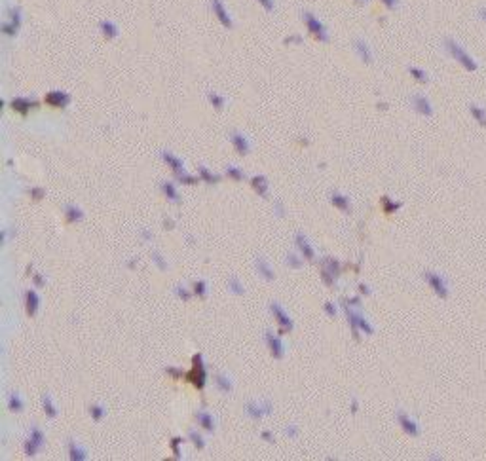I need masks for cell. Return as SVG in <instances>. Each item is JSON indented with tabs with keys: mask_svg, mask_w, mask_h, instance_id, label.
Segmentation results:
<instances>
[{
	"mask_svg": "<svg viewBox=\"0 0 486 461\" xmlns=\"http://www.w3.org/2000/svg\"><path fill=\"white\" fill-rule=\"evenodd\" d=\"M69 454H70V460L72 461H84L87 460V452L76 442V440H70L69 442Z\"/></svg>",
	"mask_w": 486,
	"mask_h": 461,
	"instance_id": "cell-21",
	"label": "cell"
},
{
	"mask_svg": "<svg viewBox=\"0 0 486 461\" xmlns=\"http://www.w3.org/2000/svg\"><path fill=\"white\" fill-rule=\"evenodd\" d=\"M162 190H163V194H165V196L171 199V201L179 203V192H177V188H175L173 183H169V181L162 183Z\"/></svg>",
	"mask_w": 486,
	"mask_h": 461,
	"instance_id": "cell-30",
	"label": "cell"
},
{
	"mask_svg": "<svg viewBox=\"0 0 486 461\" xmlns=\"http://www.w3.org/2000/svg\"><path fill=\"white\" fill-rule=\"evenodd\" d=\"M19 25H21V11H19V8H11V11H10V21L8 23H4V32L8 34V36H13L15 32H17V29H19Z\"/></svg>",
	"mask_w": 486,
	"mask_h": 461,
	"instance_id": "cell-10",
	"label": "cell"
},
{
	"mask_svg": "<svg viewBox=\"0 0 486 461\" xmlns=\"http://www.w3.org/2000/svg\"><path fill=\"white\" fill-rule=\"evenodd\" d=\"M296 245H298V249H300L302 257H306L308 260H313V258H315V251H313V247L310 245V241H308V237L306 236L296 234Z\"/></svg>",
	"mask_w": 486,
	"mask_h": 461,
	"instance_id": "cell-16",
	"label": "cell"
},
{
	"mask_svg": "<svg viewBox=\"0 0 486 461\" xmlns=\"http://www.w3.org/2000/svg\"><path fill=\"white\" fill-rule=\"evenodd\" d=\"M331 201H333V203H335L338 209H342V211L349 209V199H347L344 194L335 192V194H333V198H331Z\"/></svg>",
	"mask_w": 486,
	"mask_h": 461,
	"instance_id": "cell-32",
	"label": "cell"
},
{
	"mask_svg": "<svg viewBox=\"0 0 486 461\" xmlns=\"http://www.w3.org/2000/svg\"><path fill=\"white\" fill-rule=\"evenodd\" d=\"M423 277H425V281L429 283V287L435 290V294L439 298H446L448 296V283L444 281V277H441L439 273H433V271H425Z\"/></svg>",
	"mask_w": 486,
	"mask_h": 461,
	"instance_id": "cell-4",
	"label": "cell"
},
{
	"mask_svg": "<svg viewBox=\"0 0 486 461\" xmlns=\"http://www.w3.org/2000/svg\"><path fill=\"white\" fill-rule=\"evenodd\" d=\"M479 17L486 23V8H479Z\"/></svg>",
	"mask_w": 486,
	"mask_h": 461,
	"instance_id": "cell-50",
	"label": "cell"
},
{
	"mask_svg": "<svg viewBox=\"0 0 486 461\" xmlns=\"http://www.w3.org/2000/svg\"><path fill=\"white\" fill-rule=\"evenodd\" d=\"M142 237H144V239H150L152 234H150V232H148V230H144V232H142Z\"/></svg>",
	"mask_w": 486,
	"mask_h": 461,
	"instance_id": "cell-54",
	"label": "cell"
},
{
	"mask_svg": "<svg viewBox=\"0 0 486 461\" xmlns=\"http://www.w3.org/2000/svg\"><path fill=\"white\" fill-rule=\"evenodd\" d=\"M262 437H264L266 440H272V433H270V431H264V433H262Z\"/></svg>",
	"mask_w": 486,
	"mask_h": 461,
	"instance_id": "cell-53",
	"label": "cell"
},
{
	"mask_svg": "<svg viewBox=\"0 0 486 461\" xmlns=\"http://www.w3.org/2000/svg\"><path fill=\"white\" fill-rule=\"evenodd\" d=\"M33 107H34V101L27 99V97H15V99L11 101V108H13L15 112H19V114H27Z\"/></svg>",
	"mask_w": 486,
	"mask_h": 461,
	"instance_id": "cell-17",
	"label": "cell"
},
{
	"mask_svg": "<svg viewBox=\"0 0 486 461\" xmlns=\"http://www.w3.org/2000/svg\"><path fill=\"white\" fill-rule=\"evenodd\" d=\"M198 173H200V177H202V181H206V183H218V177H216L215 173H211L207 169L206 165H200L198 167Z\"/></svg>",
	"mask_w": 486,
	"mask_h": 461,
	"instance_id": "cell-33",
	"label": "cell"
},
{
	"mask_svg": "<svg viewBox=\"0 0 486 461\" xmlns=\"http://www.w3.org/2000/svg\"><path fill=\"white\" fill-rule=\"evenodd\" d=\"M382 2H384V6H386V8H389V10H391V8H395V6H397V2H399V0H382Z\"/></svg>",
	"mask_w": 486,
	"mask_h": 461,
	"instance_id": "cell-49",
	"label": "cell"
},
{
	"mask_svg": "<svg viewBox=\"0 0 486 461\" xmlns=\"http://www.w3.org/2000/svg\"><path fill=\"white\" fill-rule=\"evenodd\" d=\"M253 186H255V190H257L260 196H266V194H268V188H270V184H268V181H266L264 177H255V179H253Z\"/></svg>",
	"mask_w": 486,
	"mask_h": 461,
	"instance_id": "cell-31",
	"label": "cell"
},
{
	"mask_svg": "<svg viewBox=\"0 0 486 461\" xmlns=\"http://www.w3.org/2000/svg\"><path fill=\"white\" fill-rule=\"evenodd\" d=\"M270 311L274 313L276 321L279 323L281 330H291V329H292V319H291V315L285 311V308H283V306H279L278 302H272Z\"/></svg>",
	"mask_w": 486,
	"mask_h": 461,
	"instance_id": "cell-5",
	"label": "cell"
},
{
	"mask_svg": "<svg viewBox=\"0 0 486 461\" xmlns=\"http://www.w3.org/2000/svg\"><path fill=\"white\" fill-rule=\"evenodd\" d=\"M33 281H34V285H36V287H42L44 283H46V279H44L42 275H38V273L33 277Z\"/></svg>",
	"mask_w": 486,
	"mask_h": 461,
	"instance_id": "cell-48",
	"label": "cell"
},
{
	"mask_svg": "<svg viewBox=\"0 0 486 461\" xmlns=\"http://www.w3.org/2000/svg\"><path fill=\"white\" fill-rule=\"evenodd\" d=\"M444 46H446V52L452 55L454 59H456L458 63L462 65L464 68L471 70V72L479 68V65H477L475 59H473L471 55L467 54V52L464 50V46H462V44H458L456 40H454V38H446V40H444Z\"/></svg>",
	"mask_w": 486,
	"mask_h": 461,
	"instance_id": "cell-1",
	"label": "cell"
},
{
	"mask_svg": "<svg viewBox=\"0 0 486 461\" xmlns=\"http://www.w3.org/2000/svg\"><path fill=\"white\" fill-rule=\"evenodd\" d=\"M206 366H204V363H202V357L200 355H196L194 357V368H192V372L188 374V378H190V382L194 384L196 387H202L206 386Z\"/></svg>",
	"mask_w": 486,
	"mask_h": 461,
	"instance_id": "cell-7",
	"label": "cell"
},
{
	"mask_svg": "<svg viewBox=\"0 0 486 461\" xmlns=\"http://www.w3.org/2000/svg\"><path fill=\"white\" fill-rule=\"evenodd\" d=\"M361 292H363V294H370V289H368L367 285H361Z\"/></svg>",
	"mask_w": 486,
	"mask_h": 461,
	"instance_id": "cell-52",
	"label": "cell"
},
{
	"mask_svg": "<svg viewBox=\"0 0 486 461\" xmlns=\"http://www.w3.org/2000/svg\"><path fill=\"white\" fill-rule=\"evenodd\" d=\"M245 412L251 419H260L272 414V404L270 402H249Z\"/></svg>",
	"mask_w": 486,
	"mask_h": 461,
	"instance_id": "cell-8",
	"label": "cell"
},
{
	"mask_svg": "<svg viewBox=\"0 0 486 461\" xmlns=\"http://www.w3.org/2000/svg\"><path fill=\"white\" fill-rule=\"evenodd\" d=\"M276 209H278V215H279V216H283V205H281L279 201H278V203H276Z\"/></svg>",
	"mask_w": 486,
	"mask_h": 461,
	"instance_id": "cell-51",
	"label": "cell"
},
{
	"mask_svg": "<svg viewBox=\"0 0 486 461\" xmlns=\"http://www.w3.org/2000/svg\"><path fill=\"white\" fill-rule=\"evenodd\" d=\"M65 215H67V220H69V222H80V220L84 218L82 209H80L78 205H72V203L65 207Z\"/></svg>",
	"mask_w": 486,
	"mask_h": 461,
	"instance_id": "cell-23",
	"label": "cell"
},
{
	"mask_svg": "<svg viewBox=\"0 0 486 461\" xmlns=\"http://www.w3.org/2000/svg\"><path fill=\"white\" fill-rule=\"evenodd\" d=\"M190 439H192V442H194L198 448H204V446H206V440H204V437H202L200 433H196V431H192V433H190Z\"/></svg>",
	"mask_w": 486,
	"mask_h": 461,
	"instance_id": "cell-42",
	"label": "cell"
},
{
	"mask_svg": "<svg viewBox=\"0 0 486 461\" xmlns=\"http://www.w3.org/2000/svg\"><path fill=\"white\" fill-rule=\"evenodd\" d=\"M46 103L52 105V107L63 108L70 103V95L65 93V91H50V93L46 95Z\"/></svg>",
	"mask_w": 486,
	"mask_h": 461,
	"instance_id": "cell-11",
	"label": "cell"
},
{
	"mask_svg": "<svg viewBox=\"0 0 486 461\" xmlns=\"http://www.w3.org/2000/svg\"><path fill=\"white\" fill-rule=\"evenodd\" d=\"M175 292H177V296H179V298H183V300H188V298H190V292L184 289V287H177V289H175Z\"/></svg>",
	"mask_w": 486,
	"mask_h": 461,
	"instance_id": "cell-43",
	"label": "cell"
},
{
	"mask_svg": "<svg viewBox=\"0 0 486 461\" xmlns=\"http://www.w3.org/2000/svg\"><path fill=\"white\" fill-rule=\"evenodd\" d=\"M357 2H363V0H357Z\"/></svg>",
	"mask_w": 486,
	"mask_h": 461,
	"instance_id": "cell-55",
	"label": "cell"
},
{
	"mask_svg": "<svg viewBox=\"0 0 486 461\" xmlns=\"http://www.w3.org/2000/svg\"><path fill=\"white\" fill-rule=\"evenodd\" d=\"M44 442H46V437H44V433H42V429L40 427H31V431H29V439H27V442H25V454L27 456H36V452L40 450L44 446Z\"/></svg>",
	"mask_w": 486,
	"mask_h": 461,
	"instance_id": "cell-3",
	"label": "cell"
},
{
	"mask_svg": "<svg viewBox=\"0 0 486 461\" xmlns=\"http://www.w3.org/2000/svg\"><path fill=\"white\" fill-rule=\"evenodd\" d=\"M152 260L156 262V266H158L160 269H167V266H169V264L163 260V257L160 255V253H152Z\"/></svg>",
	"mask_w": 486,
	"mask_h": 461,
	"instance_id": "cell-40",
	"label": "cell"
},
{
	"mask_svg": "<svg viewBox=\"0 0 486 461\" xmlns=\"http://www.w3.org/2000/svg\"><path fill=\"white\" fill-rule=\"evenodd\" d=\"M89 414H91V418L95 419V421H101V419H103V416L107 414V408L103 406V404H93V406H91V410H89Z\"/></svg>",
	"mask_w": 486,
	"mask_h": 461,
	"instance_id": "cell-36",
	"label": "cell"
},
{
	"mask_svg": "<svg viewBox=\"0 0 486 461\" xmlns=\"http://www.w3.org/2000/svg\"><path fill=\"white\" fill-rule=\"evenodd\" d=\"M25 306H27V313L29 315H34L38 311V306H40V298L34 290H27L25 292Z\"/></svg>",
	"mask_w": 486,
	"mask_h": 461,
	"instance_id": "cell-20",
	"label": "cell"
},
{
	"mask_svg": "<svg viewBox=\"0 0 486 461\" xmlns=\"http://www.w3.org/2000/svg\"><path fill=\"white\" fill-rule=\"evenodd\" d=\"M194 292L198 296H206L207 294V283L206 281H198L194 285Z\"/></svg>",
	"mask_w": 486,
	"mask_h": 461,
	"instance_id": "cell-41",
	"label": "cell"
},
{
	"mask_svg": "<svg viewBox=\"0 0 486 461\" xmlns=\"http://www.w3.org/2000/svg\"><path fill=\"white\" fill-rule=\"evenodd\" d=\"M397 421H399V425L403 427V431H405L407 435H411V437H418V435H420V425H418V421H416L414 418H411L407 412L399 410V412H397Z\"/></svg>",
	"mask_w": 486,
	"mask_h": 461,
	"instance_id": "cell-6",
	"label": "cell"
},
{
	"mask_svg": "<svg viewBox=\"0 0 486 461\" xmlns=\"http://www.w3.org/2000/svg\"><path fill=\"white\" fill-rule=\"evenodd\" d=\"M384 205H386V211H395V209H399V203H393L389 198H384Z\"/></svg>",
	"mask_w": 486,
	"mask_h": 461,
	"instance_id": "cell-44",
	"label": "cell"
},
{
	"mask_svg": "<svg viewBox=\"0 0 486 461\" xmlns=\"http://www.w3.org/2000/svg\"><path fill=\"white\" fill-rule=\"evenodd\" d=\"M302 17H304V23H306V27H308V31L312 32L313 36L319 40V42H327L329 40V34H327V29H325V25L313 13H310V11H304L302 13Z\"/></svg>",
	"mask_w": 486,
	"mask_h": 461,
	"instance_id": "cell-2",
	"label": "cell"
},
{
	"mask_svg": "<svg viewBox=\"0 0 486 461\" xmlns=\"http://www.w3.org/2000/svg\"><path fill=\"white\" fill-rule=\"evenodd\" d=\"M304 258V257H302ZM302 258L298 257V255H289L287 257V264L291 266V268H294V269H298L300 266H302Z\"/></svg>",
	"mask_w": 486,
	"mask_h": 461,
	"instance_id": "cell-39",
	"label": "cell"
},
{
	"mask_svg": "<svg viewBox=\"0 0 486 461\" xmlns=\"http://www.w3.org/2000/svg\"><path fill=\"white\" fill-rule=\"evenodd\" d=\"M198 421H200V425H202L206 431H209V433L215 431V418H213L209 412H206V410H200V412H198Z\"/></svg>",
	"mask_w": 486,
	"mask_h": 461,
	"instance_id": "cell-22",
	"label": "cell"
},
{
	"mask_svg": "<svg viewBox=\"0 0 486 461\" xmlns=\"http://www.w3.org/2000/svg\"><path fill=\"white\" fill-rule=\"evenodd\" d=\"M411 74L414 76V80H418V82H421V84H425V82L429 80L427 72L421 70V68H418V66H411Z\"/></svg>",
	"mask_w": 486,
	"mask_h": 461,
	"instance_id": "cell-37",
	"label": "cell"
},
{
	"mask_svg": "<svg viewBox=\"0 0 486 461\" xmlns=\"http://www.w3.org/2000/svg\"><path fill=\"white\" fill-rule=\"evenodd\" d=\"M162 156V160L173 169L177 175H183V173H186V169H184V161L181 160V158H177L175 154H171V152H162L160 154Z\"/></svg>",
	"mask_w": 486,
	"mask_h": 461,
	"instance_id": "cell-15",
	"label": "cell"
},
{
	"mask_svg": "<svg viewBox=\"0 0 486 461\" xmlns=\"http://www.w3.org/2000/svg\"><path fill=\"white\" fill-rule=\"evenodd\" d=\"M355 52L359 54V57H361L365 63H370V61H372V52H370V48H368V44L365 42V40H357Z\"/></svg>",
	"mask_w": 486,
	"mask_h": 461,
	"instance_id": "cell-24",
	"label": "cell"
},
{
	"mask_svg": "<svg viewBox=\"0 0 486 461\" xmlns=\"http://www.w3.org/2000/svg\"><path fill=\"white\" fill-rule=\"evenodd\" d=\"M285 435H289V437H296V435H298V427H296V425H289V427L285 429Z\"/></svg>",
	"mask_w": 486,
	"mask_h": 461,
	"instance_id": "cell-46",
	"label": "cell"
},
{
	"mask_svg": "<svg viewBox=\"0 0 486 461\" xmlns=\"http://www.w3.org/2000/svg\"><path fill=\"white\" fill-rule=\"evenodd\" d=\"M255 266H257V271H259L266 281H272V279H274V268H272V264L266 260V258H262V257L257 258Z\"/></svg>",
	"mask_w": 486,
	"mask_h": 461,
	"instance_id": "cell-18",
	"label": "cell"
},
{
	"mask_svg": "<svg viewBox=\"0 0 486 461\" xmlns=\"http://www.w3.org/2000/svg\"><path fill=\"white\" fill-rule=\"evenodd\" d=\"M259 4L266 11H272V10H274V2H272V0H259Z\"/></svg>",
	"mask_w": 486,
	"mask_h": 461,
	"instance_id": "cell-45",
	"label": "cell"
},
{
	"mask_svg": "<svg viewBox=\"0 0 486 461\" xmlns=\"http://www.w3.org/2000/svg\"><path fill=\"white\" fill-rule=\"evenodd\" d=\"M8 408H10L11 412H21L23 398L19 393H10V397H8Z\"/></svg>",
	"mask_w": 486,
	"mask_h": 461,
	"instance_id": "cell-29",
	"label": "cell"
},
{
	"mask_svg": "<svg viewBox=\"0 0 486 461\" xmlns=\"http://www.w3.org/2000/svg\"><path fill=\"white\" fill-rule=\"evenodd\" d=\"M215 384H216V387L222 391V393H230V391H232V387H234L232 380H230V376H226V374H216Z\"/></svg>",
	"mask_w": 486,
	"mask_h": 461,
	"instance_id": "cell-26",
	"label": "cell"
},
{
	"mask_svg": "<svg viewBox=\"0 0 486 461\" xmlns=\"http://www.w3.org/2000/svg\"><path fill=\"white\" fill-rule=\"evenodd\" d=\"M338 275V264H336L333 258H327L323 262V277L327 283H333L335 277Z\"/></svg>",
	"mask_w": 486,
	"mask_h": 461,
	"instance_id": "cell-19",
	"label": "cell"
},
{
	"mask_svg": "<svg viewBox=\"0 0 486 461\" xmlns=\"http://www.w3.org/2000/svg\"><path fill=\"white\" fill-rule=\"evenodd\" d=\"M325 311H327L329 315H333V317L336 315V308L333 306V304H331V302H327V304H325Z\"/></svg>",
	"mask_w": 486,
	"mask_h": 461,
	"instance_id": "cell-47",
	"label": "cell"
},
{
	"mask_svg": "<svg viewBox=\"0 0 486 461\" xmlns=\"http://www.w3.org/2000/svg\"><path fill=\"white\" fill-rule=\"evenodd\" d=\"M42 408H44V412H46V416H50V418H57L59 410H57L54 398L50 397V395H44V397H42Z\"/></svg>",
	"mask_w": 486,
	"mask_h": 461,
	"instance_id": "cell-25",
	"label": "cell"
},
{
	"mask_svg": "<svg viewBox=\"0 0 486 461\" xmlns=\"http://www.w3.org/2000/svg\"><path fill=\"white\" fill-rule=\"evenodd\" d=\"M101 32H103V36H105V38H108V40H110V38H116L120 31H118V27H116L114 23L107 19V21H101Z\"/></svg>",
	"mask_w": 486,
	"mask_h": 461,
	"instance_id": "cell-27",
	"label": "cell"
},
{
	"mask_svg": "<svg viewBox=\"0 0 486 461\" xmlns=\"http://www.w3.org/2000/svg\"><path fill=\"white\" fill-rule=\"evenodd\" d=\"M226 175L230 177V179H234V181H241V179H243V171H241L239 167H236V165H228Z\"/></svg>",
	"mask_w": 486,
	"mask_h": 461,
	"instance_id": "cell-38",
	"label": "cell"
},
{
	"mask_svg": "<svg viewBox=\"0 0 486 461\" xmlns=\"http://www.w3.org/2000/svg\"><path fill=\"white\" fill-rule=\"evenodd\" d=\"M469 110H471V114H473V118L481 124V126H486V110L483 107H479L475 103H471L469 105Z\"/></svg>",
	"mask_w": 486,
	"mask_h": 461,
	"instance_id": "cell-28",
	"label": "cell"
},
{
	"mask_svg": "<svg viewBox=\"0 0 486 461\" xmlns=\"http://www.w3.org/2000/svg\"><path fill=\"white\" fill-rule=\"evenodd\" d=\"M228 289L232 290L234 294H238V296L245 292V289H243V283H241L238 277H230V279H228Z\"/></svg>",
	"mask_w": 486,
	"mask_h": 461,
	"instance_id": "cell-34",
	"label": "cell"
},
{
	"mask_svg": "<svg viewBox=\"0 0 486 461\" xmlns=\"http://www.w3.org/2000/svg\"><path fill=\"white\" fill-rule=\"evenodd\" d=\"M230 140H232L234 148L238 150V154H249V150H251V144H249L247 137H245L243 133H239V131L230 133Z\"/></svg>",
	"mask_w": 486,
	"mask_h": 461,
	"instance_id": "cell-13",
	"label": "cell"
},
{
	"mask_svg": "<svg viewBox=\"0 0 486 461\" xmlns=\"http://www.w3.org/2000/svg\"><path fill=\"white\" fill-rule=\"evenodd\" d=\"M211 8H213V13L216 15V19L222 23L226 29H232V17H230V13L228 10L224 8V4H222V0H211Z\"/></svg>",
	"mask_w": 486,
	"mask_h": 461,
	"instance_id": "cell-9",
	"label": "cell"
},
{
	"mask_svg": "<svg viewBox=\"0 0 486 461\" xmlns=\"http://www.w3.org/2000/svg\"><path fill=\"white\" fill-rule=\"evenodd\" d=\"M209 103H211L216 110H222V108H224V105H226V99L213 91V93H209Z\"/></svg>",
	"mask_w": 486,
	"mask_h": 461,
	"instance_id": "cell-35",
	"label": "cell"
},
{
	"mask_svg": "<svg viewBox=\"0 0 486 461\" xmlns=\"http://www.w3.org/2000/svg\"><path fill=\"white\" fill-rule=\"evenodd\" d=\"M412 107L416 108L420 114H423V116H431V114H433L431 103H429V99H427L425 95H414V97H412Z\"/></svg>",
	"mask_w": 486,
	"mask_h": 461,
	"instance_id": "cell-14",
	"label": "cell"
},
{
	"mask_svg": "<svg viewBox=\"0 0 486 461\" xmlns=\"http://www.w3.org/2000/svg\"><path fill=\"white\" fill-rule=\"evenodd\" d=\"M266 342H268V345H270V351L276 359H281V357L285 355V345H283L279 336H276L274 332L268 330V332H266Z\"/></svg>",
	"mask_w": 486,
	"mask_h": 461,
	"instance_id": "cell-12",
	"label": "cell"
}]
</instances>
